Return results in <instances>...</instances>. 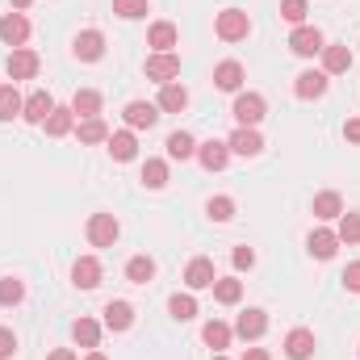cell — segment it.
I'll use <instances>...</instances> for the list:
<instances>
[{
    "instance_id": "6da1fadb",
    "label": "cell",
    "mask_w": 360,
    "mask_h": 360,
    "mask_svg": "<svg viewBox=\"0 0 360 360\" xmlns=\"http://www.w3.org/2000/svg\"><path fill=\"white\" fill-rule=\"evenodd\" d=\"M214 34H218L222 42H243V38L252 34V21H248L243 8H222L218 21H214Z\"/></svg>"
},
{
    "instance_id": "7a4b0ae2",
    "label": "cell",
    "mask_w": 360,
    "mask_h": 360,
    "mask_svg": "<svg viewBox=\"0 0 360 360\" xmlns=\"http://www.w3.org/2000/svg\"><path fill=\"white\" fill-rule=\"evenodd\" d=\"M231 113H235V122H239V126H260V122H264V113H269V105H264V96H260V92H239V96H235V105H231Z\"/></svg>"
},
{
    "instance_id": "3957f363",
    "label": "cell",
    "mask_w": 360,
    "mask_h": 360,
    "mask_svg": "<svg viewBox=\"0 0 360 360\" xmlns=\"http://www.w3.org/2000/svg\"><path fill=\"white\" fill-rule=\"evenodd\" d=\"M323 34L314 30V25H297L293 34H289V51L293 55H302V59H314V55H323Z\"/></svg>"
},
{
    "instance_id": "277c9868",
    "label": "cell",
    "mask_w": 360,
    "mask_h": 360,
    "mask_svg": "<svg viewBox=\"0 0 360 360\" xmlns=\"http://www.w3.org/2000/svg\"><path fill=\"white\" fill-rule=\"evenodd\" d=\"M117 235H122V226H117L113 214H92L89 218V243L92 248H113Z\"/></svg>"
},
{
    "instance_id": "5b68a950",
    "label": "cell",
    "mask_w": 360,
    "mask_h": 360,
    "mask_svg": "<svg viewBox=\"0 0 360 360\" xmlns=\"http://www.w3.org/2000/svg\"><path fill=\"white\" fill-rule=\"evenodd\" d=\"M180 76V59L172 51H155L151 59H147V80H155V84H172Z\"/></svg>"
},
{
    "instance_id": "8992f818",
    "label": "cell",
    "mask_w": 360,
    "mask_h": 360,
    "mask_svg": "<svg viewBox=\"0 0 360 360\" xmlns=\"http://www.w3.org/2000/svg\"><path fill=\"white\" fill-rule=\"evenodd\" d=\"M226 147H231V155H248V160H252V155L264 151V139H260L256 126H239V130L226 139Z\"/></svg>"
},
{
    "instance_id": "52a82bcc",
    "label": "cell",
    "mask_w": 360,
    "mask_h": 360,
    "mask_svg": "<svg viewBox=\"0 0 360 360\" xmlns=\"http://www.w3.org/2000/svg\"><path fill=\"white\" fill-rule=\"evenodd\" d=\"M122 117H126L130 130H151V126L160 122V105H151V101H130Z\"/></svg>"
},
{
    "instance_id": "ba28073f",
    "label": "cell",
    "mask_w": 360,
    "mask_h": 360,
    "mask_svg": "<svg viewBox=\"0 0 360 360\" xmlns=\"http://www.w3.org/2000/svg\"><path fill=\"white\" fill-rule=\"evenodd\" d=\"M197 160H201V168H205V172H222V168L231 164V147H226L222 139H210V143H201V147H197Z\"/></svg>"
},
{
    "instance_id": "9c48e42d",
    "label": "cell",
    "mask_w": 360,
    "mask_h": 360,
    "mask_svg": "<svg viewBox=\"0 0 360 360\" xmlns=\"http://www.w3.org/2000/svg\"><path fill=\"white\" fill-rule=\"evenodd\" d=\"M51 113H55V101H51V92H42V89L30 92V96H25V105H21V117H25V122H34V126H42Z\"/></svg>"
},
{
    "instance_id": "30bf717a",
    "label": "cell",
    "mask_w": 360,
    "mask_h": 360,
    "mask_svg": "<svg viewBox=\"0 0 360 360\" xmlns=\"http://www.w3.org/2000/svg\"><path fill=\"white\" fill-rule=\"evenodd\" d=\"M72 51H76V59H84V63H96V59L105 55V34H101V30H84V34H76Z\"/></svg>"
},
{
    "instance_id": "8fae6325",
    "label": "cell",
    "mask_w": 360,
    "mask_h": 360,
    "mask_svg": "<svg viewBox=\"0 0 360 360\" xmlns=\"http://www.w3.org/2000/svg\"><path fill=\"white\" fill-rule=\"evenodd\" d=\"M285 356H289V360H310V356H314V331L293 327V331L285 335Z\"/></svg>"
},
{
    "instance_id": "7c38bea8",
    "label": "cell",
    "mask_w": 360,
    "mask_h": 360,
    "mask_svg": "<svg viewBox=\"0 0 360 360\" xmlns=\"http://www.w3.org/2000/svg\"><path fill=\"white\" fill-rule=\"evenodd\" d=\"M8 76H13V84H17V80H34V76H38V55L25 51V46H17V51L8 55Z\"/></svg>"
},
{
    "instance_id": "4fadbf2b",
    "label": "cell",
    "mask_w": 360,
    "mask_h": 360,
    "mask_svg": "<svg viewBox=\"0 0 360 360\" xmlns=\"http://www.w3.org/2000/svg\"><path fill=\"white\" fill-rule=\"evenodd\" d=\"M269 331V314L264 310H243L239 319H235V335L239 340H260Z\"/></svg>"
},
{
    "instance_id": "5bb4252c",
    "label": "cell",
    "mask_w": 360,
    "mask_h": 360,
    "mask_svg": "<svg viewBox=\"0 0 360 360\" xmlns=\"http://www.w3.org/2000/svg\"><path fill=\"white\" fill-rule=\"evenodd\" d=\"M25 38H30V21L21 13H4L0 17V42L4 46H21Z\"/></svg>"
},
{
    "instance_id": "9a60e30c",
    "label": "cell",
    "mask_w": 360,
    "mask_h": 360,
    "mask_svg": "<svg viewBox=\"0 0 360 360\" xmlns=\"http://www.w3.org/2000/svg\"><path fill=\"white\" fill-rule=\"evenodd\" d=\"M214 260H205V256H197V260H188V269H184V285L188 289H214Z\"/></svg>"
},
{
    "instance_id": "2e32d148",
    "label": "cell",
    "mask_w": 360,
    "mask_h": 360,
    "mask_svg": "<svg viewBox=\"0 0 360 360\" xmlns=\"http://www.w3.org/2000/svg\"><path fill=\"white\" fill-rule=\"evenodd\" d=\"M214 84L222 92H239L243 89V63H239V59H222V63L214 68Z\"/></svg>"
},
{
    "instance_id": "e0dca14e",
    "label": "cell",
    "mask_w": 360,
    "mask_h": 360,
    "mask_svg": "<svg viewBox=\"0 0 360 360\" xmlns=\"http://www.w3.org/2000/svg\"><path fill=\"white\" fill-rule=\"evenodd\" d=\"M348 68H352V51L340 46V42H327V46H323V72H327V76H344Z\"/></svg>"
},
{
    "instance_id": "ac0fdd59",
    "label": "cell",
    "mask_w": 360,
    "mask_h": 360,
    "mask_svg": "<svg viewBox=\"0 0 360 360\" xmlns=\"http://www.w3.org/2000/svg\"><path fill=\"white\" fill-rule=\"evenodd\" d=\"M72 281H76V289H96L101 285V260L96 256H80L72 264Z\"/></svg>"
},
{
    "instance_id": "d6986e66",
    "label": "cell",
    "mask_w": 360,
    "mask_h": 360,
    "mask_svg": "<svg viewBox=\"0 0 360 360\" xmlns=\"http://www.w3.org/2000/svg\"><path fill=\"white\" fill-rule=\"evenodd\" d=\"M105 143H109V155H113L117 164H130V160L139 155V139H134L130 130H117V134H109Z\"/></svg>"
},
{
    "instance_id": "ffe728a7",
    "label": "cell",
    "mask_w": 360,
    "mask_h": 360,
    "mask_svg": "<svg viewBox=\"0 0 360 360\" xmlns=\"http://www.w3.org/2000/svg\"><path fill=\"white\" fill-rule=\"evenodd\" d=\"M306 248H310L314 260H331V256L340 252V235H335V231H310Z\"/></svg>"
},
{
    "instance_id": "44dd1931",
    "label": "cell",
    "mask_w": 360,
    "mask_h": 360,
    "mask_svg": "<svg viewBox=\"0 0 360 360\" xmlns=\"http://www.w3.org/2000/svg\"><path fill=\"white\" fill-rule=\"evenodd\" d=\"M155 105H160L164 113H184V109H188V89L176 84V80H172V84H160V101H155Z\"/></svg>"
},
{
    "instance_id": "7402d4cb",
    "label": "cell",
    "mask_w": 360,
    "mask_h": 360,
    "mask_svg": "<svg viewBox=\"0 0 360 360\" xmlns=\"http://www.w3.org/2000/svg\"><path fill=\"white\" fill-rule=\"evenodd\" d=\"M293 92H297L302 101H319V96L327 92V72H302V76L293 80Z\"/></svg>"
},
{
    "instance_id": "603a6c76",
    "label": "cell",
    "mask_w": 360,
    "mask_h": 360,
    "mask_svg": "<svg viewBox=\"0 0 360 360\" xmlns=\"http://www.w3.org/2000/svg\"><path fill=\"white\" fill-rule=\"evenodd\" d=\"M42 126H46V134H51V139H63V134H72V126H76V113H72V105H55V113H51Z\"/></svg>"
},
{
    "instance_id": "cb8c5ba5",
    "label": "cell",
    "mask_w": 360,
    "mask_h": 360,
    "mask_svg": "<svg viewBox=\"0 0 360 360\" xmlns=\"http://www.w3.org/2000/svg\"><path fill=\"white\" fill-rule=\"evenodd\" d=\"M130 323H134V306L130 302H109L105 306V327L109 331H130Z\"/></svg>"
},
{
    "instance_id": "d4e9b609",
    "label": "cell",
    "mask_w": 360,
    "mask_h": 360,
    "mask_svg": "<svg viewBox=\"0 0 360 360\" xmlns=\"http://www.w3.org/2000/svg\"><path fill=\"white\" fill-rule=\"evenodd\" d=\"M126 281H130V285H151V281H155V260H151V256H130Z\"/></svg>"
},
{
    "instance_id": "484cf974",
    "label": "cell",
    "mask_w": 360,
    "mask_h": 360,
    "mask_svg": "<svg viewBox=\"0 0 360 360\" xmlns=\"http://www.w3.org/2000/svg\"><path fill=\"white\" fill-rule=\"evenodd\" d=\"M231 335H235V331H231L226 323H218V319H210V323L201 327V340H205V344H210L214 352H222V348L231 344Z\"/></svg>"
},
{
    "instance_id": "4316f807",
    "label": "cell",
    "mask_w": 360,
    "mask_h": 360,
    "mask_svg": "<svg viewBox=\"0 0 360 360\" xmlns=\"http://www.w3.org/2000/svg\"><path fill=\"white\" fill-rule=\"evenodd\" d=\"M176 25H172V21H155V25H151V34H147V42H151V46H155V51H172V46H176Z\"/></svg>"
},
{
    "instance_id": "83f0119b",
    "label": "cell",
    "mask_w": 360,
    "mask_h": 360,
    "mask_svg": "<svg viewBox=\"0 0 360 360\" xmlns=\"http://www.w3.org/2000/svg\"><path fill=\"white\" fill-rule=\"evenodd\" d=\"M72 340L84 344V348H96V344H101V323H96V319H76V323H72Z\"/></svg>"
},
{
    "instance_id": "f1b7e54d",
    "label": "cell",
    "mask_w": 360,
    "mask_h": 360,
    "mask_svg": "<svg viewBox=\"0 0 360 360\" xmlns=\"http://www.w3.org/2000/svg\"><path fill=\"white\" fill-rule=\"evenodd\" d=\"M72 113H76V117H96V113H101V92L80 89L72 96Z\"/></svg>"
},
{
    "instance_id": "f546056e",
    "label": "cell",
    "mask_w": 360,
    "mask_h": 360,
    "mask_svg": "<svg viewBox=\"0 0 360 360\" xmlns=\"http://www.w3.org/2000/svg\"><path fill=\"white\" fill-rule=\"evenodd\" d=\"M340 214H344L340 193H331V188H327V193H319V197H314V218H323V222H327V218H340Z\"/></svg>"
},
{
    "instance_id": "4dcf8cb0",
    "label": "cell",
    "mask_w": 360,
    "mask_h": 360,
    "mask_svg": "<svg viewBox=\"0 0 360 360\" xmlns=\"http://www.w3.org/2000/svg\"><path fill=\"white\" fill-rule=\"evenodd\" d=\"M214 297H218L222 306H235V302L243 297V281H235V276H218V281H214Z\"/></svg>"
},
{
    "instance_id": "1f68e13d",
    "label": "cell",
    "mask_w": 360,
    "mask_h": 360,
    "mask_svg": "<svg viewBox=\"0 0 360 360\" xmlns=\"http://www.w3.org/2000/svg\"><path fill=\"white\" fill-rule=\"evenodd\" d=\"M21 92L13 89V84H0V122H13L17 113H21Z\"/></svg>"
},
{
    "instance_id": "d6a6232c",
    "label": "cell",
    "mask_w": 360,
    "mask_h": 360,
    "mask_svg": "<svg viewBox=\"0 0 360 360\" xmlns=\"http://www.w3.org/2000/svg\"><path fill=\"white\" fill-rule=\"evenodd\" d=\"M168 155H172V160H193V155H197V143H193V134H184V130L168 134Z\"/></svg>"
},
{
    "instance_id": "836d02e7",
    "label": "cell",
    "mask_w": 360,
    "mask_h": 360,
    "mask_svg": "<svg viewBox=\"0 0 360 360\" xmlns=\"http://www.w3.org/2000/svg\"><path fill=\"white\" fill-rule=\"evenodd\" d=\"M168 314H172L176 323H188V319H197V297H193V293H176V297L168 302Z\"/></svg>"
},
{
    "instance_id": "e575fe53",
    "label": "cell",
    "mask_w": 360,
    "mask_h": 360,
    "mask_svg": "<svg viewBox=\"0 0 360 360\" xmlns=\"http://www.w3.org/2000/svg\"><path fill=\"white\" fill-rule=\"evenodd\" d=\"M76 134H80V143H89L92 147V143H105V139H109V126H105L101 117H84Z\"/></svg>"
},
{
    "instance_id": "d590c367",
    "label": "cell",
    "mask_w": 360,
    "mask_h": 360,
    "mask_svg": "<svg viewBox=\"0 0 360 360\" xmlns=\"http://www.w3.org/2000/svg\"><path fill=\"white\" fill-rule=\"evenodd\" d=\"M205 214H210L214 222H231V218H235V197H210V201H205Z\"/></svg>"
},
{
    "instance_id": "8d00e7d4",
    "label": "cell",
    "mask_w": 360,
    "mask_h": 360,
    "mask_svg": "<svg viewBox=\"0 0 360 360\" xmlns=\"http://www.w3.org/2000/svg\"><path fill=\"white\" fill-rule=\"evenodd\" d=\"M143 184H147V188H164V184H168V164H164V160H147V164H143Z\"/></svg>"
},
{
    "instance_id": "74e56055",
    "label": "cell",
    "mask_w": 360,
    "mask_h": 360,
    "mask_svg": "<svg viewBox=\"0 0 360 360\" xmlns=\"http://www.w3.org/2000/svg\"><path fill=\"white\" fill-rule=\"evenodd\" d=\"M21 297H25V285L17 276H4L0 281V306H21Z\"/></svg>"
},
{
    "instance_id": "f35d334b",
    "label": "cell",
    "mask_w": 360,
    "mask_h": 360,
    "mask_svg": "<svg viewBox=\"0 0 360 360\" xmlns=\"http://www.w3.org/2000/svg\"><path fill=\"white\" fill-rule=\"evenodd\" d=\"M335 235H340V243H356L360 239V214H352V210L340 214V231Z\"/></svg>"
},
{
    "instance_id": "ab89813d",
    "label": "cell",
    "mask_w": 360,
    "mask_h": 360,
    "mask_svg": "<svg viewBox=\"0 0 360 360\" xmlns=\"http://www.w3.org/2000/svg\"><path fill=\"white\" fill-rule=\"evenodd\" d=\"M113 13L126 21H139V17H147V0H113Z\"/></svg>"
},
{
    "instance_id": "60d3db41",
    "label": "cell",
    "mask_w": 360,
    "mask_h": 360,
    "mask_svg": "<svg viewBox=\"0 0 360 360\" xmlns=\"http://www.w3.org/2000/svg\"><path fill=\"white\" fill-rule=\"evenodd\" d=\"M306 13H310V4H306V0H281V17H285V21L302 25V21H306Z\"/></svg>"
},
{
    "instance_id": "b9f144b4",
    "label": "cell",
    "mask_w": 360,
    "mask_h": 360,
    "mask_svg": "<svg viewBox=\"0 0 360 360\" xmlns=\"http://www.w3.org/2000/svg\"><path fill=\"white\" fill-rule=\"evenodd\" d=\"M17 356V335L8 327H0V360H13Z\"/></svg>"
},
{
    "instance_id": "7bdbcfd3",
    "label": "cell",
    "mask_w": 360,
    "mask_h": 360,
    "mask_svg": "<svg viewBox=\"0 0 360 360\" xmlns=\"http://www.w3.org/2000/svg\"><path fill=\"white\" fill-rule=\"evenodd\" d=\"M256 264V252L252 248H235V269L243 272V269H252Z\"/></svg>"
},
{
    "instance_id": "ee69618b",
    "label": "cell",
    "mask_w": 360,
    "mask_h": 360,
    "mask_svg": "<svg viewBox=\"0 0 360 360\" xmlns=\"http://www.w3.org/2000/svg\"><path fill=\"white\" fill-rule=\"evenodd\" d=\"M344 285H348L352 293H360V264H348V269H344Z\"/></svg>"
},
{
    "instance_id": "f6af8a7d",
    "label": "cell",
    "mask_w": 360,
    "mask_h": 360,
    "mask_svg": "<svg viewBox=\"0 0 360 360\" xmlns=\"http://www.w3.org/2000/svg\"><path fill=\"white\" fill-rule=\"evenodd\" d=\"M344 139H348V143H360V117H352V122L344 126Z\"/></svg>"
},
{
    "instance_id": "bcb514c9",
    "label": "cell",
    "mask_w": 360,
    "mask_h": 360,
    "mask_svg": "<svg viewBox=\"0 0 360 360\" xmlns=\"http://www.w3.org/2000/svg\"><path fill=\"white\" fill-rule=\"evenodd\" d=\"M243 360H272V356L264 352V348H248V352H243Z\"/></svg>"
},
{
    "instance_id": "7dc6e473",
    "label": "cell",
    "mask_w": 360,
    "mask_h": 360,
    "mask_svg": "<svg viewBox=\"0 0 360 360\" xmlns=\"http://www.w3.org/2000/svg\"><path fill=\"white\" fill-rule=\"evenodd\" d=\"M46 360H80V356H76L72 348H59V352H51V356H46Z\"/></svg>"
},
{
    "instance_id": "c3c4849f",
    "label": "cell",
    "mask_w": 360,
    "mask_h": 360,
    "mask_svg": "<svg viewBox=\"0 0 360 360\" xmlns=\"http://www.w3.org/2000/svg\"><path fill=\"white\" fill-rule=\"evenodd\" d=\"M8 4H13V8H30L34 0H8Z\"/></svg>"
},
{
    "instance_id": "681fc988",
    "label": "cell",
    "mask_w": 360,
    "mask_h": 360,
    "mask_svg": "<svg viewBox=\"0 0 360 360\" xmlns=\"http://www.w3.org/2000/svg\"><path fill=\"white\" fill-rule=\"evenodd\" d=\"M84 360H105V356H101V352H89V356H84Z\"/></svg>"
},
{
    "instance_id": "f907efd6",
    "label": "cell",
    "mask_w": 360,
    "mask_h": 360,
    "mask_svg": "<svg viewBox=\"0 0 360 360\" xmlns=\"http://www.w3.org/2000/svg\"><path fill=\"white\" fill-rule=\"evenodd\" d=\"M214 360H226V356H214Z\"/></svg>"
}]
</instances>
